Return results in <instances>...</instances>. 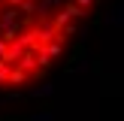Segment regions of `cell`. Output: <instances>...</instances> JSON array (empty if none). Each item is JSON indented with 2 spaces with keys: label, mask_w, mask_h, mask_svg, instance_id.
Masks as SVG:
<instances>
[{
  "label": "cell",
  "mask_w": 124,
  "mask_h": 121,
  "mask_svg": "<svg viewBox=\"0 0 124 121\" xmlns=\"http://www.w3.org/2000/svg\"><path fill=\"white\" fill-rule=\"evenodd\" d=\"M18 67L27 70L30 76H39V60H36V48H27V52L18 58Z\"/></svg>",
  "instance_id": "6da1fadb"
},
{
  "label": "cell",
  "mask_w": 124,
  "mask_h": 121,
  "mask_svg": "<svg viewBox=\"0 0 124 121\" xmlns=\"http://www.w3.org/2000/svg\"><path fill=\"white\" fill-rule=\"evenodd\" d=\"M30 79H33V76H30L27 70H21V67L15 64V67L9 70V79H6V88H18V85H27Z\"/></svg>",
  "instance_id": "7a4b0ae2"
},
{
  "label": "cell",
  "mask_w": 124,
  "mask_h": 121,
  "mask_svg": "<svg viewBox=\"0 0 124 121\" xmlns=\"http://www.w3.org/2000/svg\"><path fill=\"white\" fill-rule=\"evenodd\" d=\"M18 21H21V9H18V6H3V9H0V24H3V27L18 24Z\"/></svg>",
  "instance_id": "3957f363"
},
{
  "label": "cell",
  "mask_w": 124,
  "mask_h": 121,
  "mask_svg": "<svg viewBox=\"0 0 124 121\" xmlns=\"http://www.w3.org/2000/svg\"><path fill=\"white\" fill-rule=\"evenodd\" d=\"M18 42H21V48H36L39 42H36V24H30V27H21V33H18Z\"/></svg>",
  "instance_id": "277c9868"
},
{
  "label": "cell",
  "mask_w": 124,
  "mask_h": 121,
  "mask_svg": "<svg viewBox=\"0 0 124 121\" xmlns=\"http://www.w3.org/2000/svg\"><path fill=\"white\" fill-rule=\"evenodd\" d=\"M52 94H54V85H36L30 91V97H52Z\"/></svg>",
  "instance_id": "5b68a950"
},
{
  "label": "cell",
  "mask_w": 124,
  "mask_h": 121,
  "mask_svg": "<svg viewBox=\"0 0 124 121\" xmlns=\"http://www.w3.org/2000/svg\"><path fill=\"white\" fill-rule=\"evenodd\" d=\"M9 70H12V64L0 60V88H6V79H9Z\"/></svg>",
  "instance_id": "8992f818"
},
{
  "label": "cell",
  "mask_w": 124,
  "mask_h": 121,
  "mask_svg": "<svg viewBox=\"0 0 124 121\" xmlns=\"http://www.w3.org/2000/svg\"><path fill=\"white\" fill-rule=\"evenodd\" d=\"M109 21H112V24H124V6L115 9V15H109Z\"/></svg>",
  "instance_id": "52a82bcc"
},
{
  "label": "cell",
  "mask_w": 124,
  "mask_h": 121,
  "mask_svg": "<svg viewBox=\"0 0 124 121\" xmlns=\"http://www.w3.org/2000/svg\"><path fill=\"white\" fill-rule=\"evenodd\" d=\"M6 52H9V42H6V39H3V36H0V60H3V58H6Z\"/></svg>",
  "instance_id": "ba28073f"
},
{
  "label": "cell",
  "mask_w": 124,
  "mask_h": 121,
  "mask_svg": "<svg viewBox=\"0 0 124 121\" xmlns=\"http://www.w3.org/2000/svg\"><path fill=\"white\" fill-rule=\"evenodd\" d=\"M33 121H52V112H36Z\"/></svg>",
  "instance_id": "9c48e42d"
},
{
  "label": "cell",
  "mask_w": 124,
  "mask_h": 121,
  "mask_svg": "<svg viewBox=\"0 0 124 121\" xmlns=\"http://www.w3.org/2000/svg\"><path fill=\"white\" fill-rule=\"evenodd\" d=\"M76 3H79V6H82V9H85V12H88V9H91V6H94V3H97V0H76Z\"/></svg>",
  "instance_id": "30bf717a"
},
{
  "label": "cell",
  "mask_w": 124,
  "mask_h": 121,
  "mask_svg": "<svg viewBox=\"0 0 124 121\" xmlns=\"http://www.w3.org/2000/svg\"><path fill=\"white\" fill-rule=\"evenodd\" d=\"M6 6H21V0H3Z\"/></svg>",
  "instance_id": "8fae6325"
},
{
  "label": "cell",
  "mask_w": 124,
  "mask_h": 121,
  "mask_svg": "<svg viewBox=\"0 0 124 121\" xmlns=\"http://www.w3.org/2000/svg\"><path fill=\"white\" fill-rule=\"evenodd\" d=\"M3 6H6V3H3V0H0V9H3Z\"/></svg>",
  "instance_id": "7c38bea8"
}]
</instances>
